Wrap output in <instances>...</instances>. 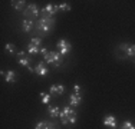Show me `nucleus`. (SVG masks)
Masks as SVG:
<instances>
[{
  "instance_id": "nucleus-1",
  "label": "nucleus",
  "mask_w": 135,
  "mask_h": 129,
  "mask_svg": "<svg viewBox=\"0 0 135 129\" xmlns=\"http://www.w3.org/2000/svg\"><path fill=\"white\" fill-rule=\"evenodd\" d=\"M55 17H47V16H43L42 19L37 20L36 26H35V30L39 34H47L50 30H52L53 24H55Z\"/></svg>"
},
{
  "instance_id": "nucleus-2",
  "label": "nucleus",
  "mask_w": 135,
  "mask_h": 129,
  "mask_svg": "<svg viewBox=\"0 0 135 129\" xmlns=\"http://www.w3.org/2000/svg\"><path fill=\"white\" fill-rule=\"evenodd\" d=\"M59 119H60V123L62 125H72L76 122L78 119V115H76L75 109L72 106H66L60 111V115H59Z\"/></svg>"
},
{
  "instance_id": "nucleus-3",
  "label": "nucleus",
  "mask_w": 135,
  "mask_h": 129,
  "mask_svg": "<svg viewBox=\"0 0 135 129\" xmlns=\"http://www.w3.org/2000/svg\"><path fill=\"white\" fill-rule=\"evenodd\" d=\"M43 60H45L46 64H53L55 67L62 66V63H63L62 54H60L59 52H47V53L43 56Z\"/></svg>"
},
{
  "instance_id": "nucleus-4",
  "label": "nucleus",
  "mask_w": 135,
  "mask_h": 129,
  "mask_svg": "<svg viewBox=\"0 0 135 129\" xmlns=\"http://www.w3.org/2000/svg\"><path fill=\"white\" fill-rule=\"evenodd\" d=\"M42 49V39L40 37H32L27 44V53L29 54H37Z\"/></svg>"
},
{
  "instance_id": "nucleus-5",
  "label": "nucleus",
  "mask_w": 135,
  "mask_h": 129,
  "mask_svg": "<svg viewBox=\"0 0 135 129\" xmlns=\"http://www.w3.org/2000/svg\"><path fill=\"white\" fill-rule=\"evenodd\" d=\"M56 49L62 56H66V54L70 53V50H72V44H70L66 39H62V40H59L56 43Z\"/></svg>"
},
{
  "instance_id": "nucleus-6",
  "label": "nucleus",
  "mask_w": 135,
  "mask_h": 129,
  "mask_svg": "<svg viewBox=\"0 0 135 129\" xmlns=\"http://www.w3.org/2000/svg\"><path fill=\"white\" fill-rule=\"evenodd\" d=\"M119 52H124L125 56L129 57H135V44H129V43H121L119 46L117 47Z\"/></svg>"
},
{
  "instance_id": "nucleus-7",
  "label": "nucleus",
  "mask_w": 135,
  "mask_h": 129,
  "mask_svg": "<svg viewBox=\"0 0 135 129\" xmlns=\"http://www.w3.org/2000/svg\"><path fill=\"white\" fill-rule=\"evenodd\" d=\"M59 12V4H52V3H47L43 9H42V13L47 17H55V14Z\"/></svg>"
},
{
  "instance_id": "nucleus-8",
  "label": "nucleus",
  "mask_w": 135,
  "mask_h": 129,
  "mask_svg": "<svg viewBox=\"0 0 135 129\" xmlns=\"http://www.w3.org/2000/svg\"><path fill=\"white\" fill-rule=\"evenodd\" d=\"M23 14L26 16V17H36V16L39 14V7H37L35 3H32V4H29L23 10Z\"/></svg>"
},
{
  "instance_id": "nucleus-9",
  "label": "nucleus",
  "mask_w": 135,
  "mask_h": 129,
  "mask_svg": "<svg viewBox=\"0 0 135 129\" xmlns=\"http://www.w3.org/2000/svg\"><path fill=\"white\" fill-rule=\"evenodd\" d=\"M81 103H82V93L73 92L72 95L69 96V105L72 106V108H78V106H81Z\"/></svg>"
},
{
  "instance_id": "nucleus-10",
  "label": "nucleus",
  "mask_w": 135,
  "mask_h": 129,
  "mask_svg": "<svg viewBox=\"0 0 135 129\" xmlns=\"http://www.w3.org/2000/svg\"><path fill=\"white\" fill-rule=\"evenodd\" d=\"M35 73L39 76H47L49 75V69H47V64L43 63V62H39L35 67Z\"/></svg>"
},
{
  "instance_id": "nucleus-11",
  "label": "nucleus",
  "mask_w": 135,
  "mask_h": 129,
  "mask_svg": "<svg viewBox=\"0 0 135 129\" xmlns=\"http://www.w3.org/2000/svg\"><path fill=\"white\" fill-rule=\"evenodd\" d=\"M17 63L20 66H26V67H30V59L25 52H17Z\"/></svg>"
},
{
  "instance_id": "nucleus-12",
  "label": "nucleus",
  "mask_w": 135,
  "mask_h": 129,
  "mask_svg": "<svg viewBox=\"0 0 135 129\" xmlns=\"http://www.w3.org/2000/svg\"><path fill=\"white\" fill-rule=\"evenodd\" d=\"M35 129H57V126L50 121H40L36 123Z\"/></svg>"
},
{
  "instance_id": "nucleus-13",
  "label": "nucleus",
  "mask_w": 135,
  "mask_h": 129,
  "mask_svg": "<svg viewBox=\"0 0 135 129\" xmlns=\"http://www.w3.org/2000/svg\"><path fill=\"white\" fill-rule=\"evenodd\" d=\"M104 125L111 129H117V118L114 115H107L104 118Z\"/></svg>"
},
{
  "instance_id": "nucleus-14",
  "label": "nucleus",
  "mask_w": 135,
  "mask_h": 129,
  "mask_svg": "<svg viewBox=\"0 0 135 129\" xmlns=\"http://www.w3.org/2000/svg\"><path fill=\"white\" fill-rule=\"evenodd\" d=\"M63 92H65V86L63 85H52L49 89V93L52 96H60L63 95Z\"/></svg>"
},
{
  "instance_id": "nucleus-15",
  "label": "nucleus",
  "mask_w": 135,
  "mask_h": 129,
  "mask_svg": "<svg viewBox=\"0 0 135 129\" xmlns=\"http://www.w3.org/2000/svg\"><path fill=\"white\" fill-rule=\"evenodd\" d=\"M20 29L25 32V33H29V32H32V30L35 29V23H33V20H30V19H26V20H23V22H22Z\"/></svg>"
},
{
  "instance_id": "nucleus-16",
  "label": "nucleus",
  "mask_w": 135,
  "mask_h": 129,
  "mask_svg": "<svg viewBox=\"0 0 135 129\" xmlns=\"http://www.w3.org/2000/svg\"><path fill=\"white\" fill-rule=\"evenodd\" d=\"M47 113H49L50 118H59V115H60V109H59V106L49 105V106H47Z\"/></svg>"
},
{
  "instance_id": "nucleus-17",
  "label": "nucleus",
  "mask_w": 135,
  "mask_h": 129,
  "mask_svg": "<svg viewBox=\"0 0 135 129\" xmlns=\"http://www.w3.org/2000/svg\"><path fill=\"white\" fill-rule=\"evenodd\" d=\"M16 79H17V76H16V72H15V70H7V72H6L4 80H6L7 83H15Z\"/></svg>"
},
{
  "instance_id": "nucleus-18",
  "label": "nucleus",
  "mask_w": 135,
  "mask_h": 129,
  "mask_svg": "<svg viewBox=\"0 0 135 129\" xmlns=\"http://www.w3.org/2000/svg\"><path fill=\"white\" fill-rule=\"evenodd\" d=\"M25 3H26L25 0H20V2H19V0H13V2H10V4L13 9H16L17 12H20L25 9Z\"/></svg>"
},
{
  "instance_id": "nucleus-19",
  "label": "nucleus",
  "mask_w": 135,
  "mask_h": 129,
  "mask_svg": "<svg viewBox=\"0 0 135 129\" xmlns=\"http://www.w3.org/2000/svg\"><path fill=\"white\" fill-rule=\"evenodd\" d=\"M50 98H52V95L50 93H45V92H40V102L43 103V105H47L50 101Z\"/></svg>"
},
{
  "instance_id": "nucleus-20",
  "label": "nucleus",
  "mask_w": 135,
  "mask_h": 129,
  "mask_svg": "<svg viewBox=\"0 0 135 129\" xmlns=\"http://www.w3.org/2000/svg\"><path fill=\"white\" fill-rule=\"evenodd\" d=\"M4 49H6V53H9V54H15L16 53V46L13 43H7L4 46Z\"/></svg>"
},
{
  "instance_id": "nucleus-21",
  "label": "nucleus",
  "mask_w": 135,
  "mask_h": 129,
  "mask_svg": "<svg viewBox=\"0 0 135 129\" xmlns=\"http://www.w3.org/2000/svg\"><path fill=\"white\" fill-rule=\"evenodd\" d=\"M59 10L60 12H69L70 10V4H69V3H60V4H59Z\"/></svg>"
},
{
  "instance_id": "nucleus-22",
  "label": "nucleus",
  "mask_w": 135,
  "mask_h": 129,
  "mask_svg": "<svg viewBox=\"0 0 135 129\" xmlns=\"http://www.w3.org/2000/svg\"><path fill=\"white\" fill-rule=\"evenodd\" d=\"M121 129H135V126H134V123H132V122L127 121V122H124V123H122Z\"/></svg>"
},
{
  "instance_id": "nucleus-23",
  "label": "nucleus",
  "mask_w": 135,
  "mask_h": 129,
  "mask_svg": "<svg viewBox=\"0 0 135 129\" xmlns=\"http://www.w3.org/2000/svg\"><path fill=\"white\" fill-rule=\"evenodd\" d=\"M73 92H75V93H82L81 85H75V86H73Z\"/></svg>"
},
{
  "instance_id": "nucleus-24",
  "label": "nucleus",
  "mask_w": 135,
  "mask_h": 129,
  "mask_svg": "<svg viewBox=\"0 0 135 129\" xmlns=\"http://www.w3.org/2000/svg\"><path fill=\"white\" fill-rule=\"evenodd\" d=\"M40 53H42V54H43V56H45V54H46V53H47V50H46V47H42V49H40Z\"/></svg>"
}]
</instances>
